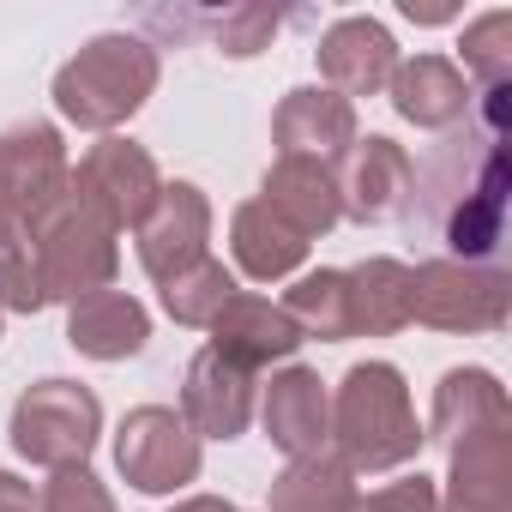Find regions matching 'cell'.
I'll use <instances>...</instances> for the list:
<instances>
[{
    "label": "cell",
    "instance_id": "obj_25",
    "mask_svg": "<svg viewBox=\"0 0 512 512\" xmlns=\"http://www.w3.org/2000/svg\"><path fill=\"white\" fill-rule=\"evenodd\" d=\"M278 308L290 314V326L302 338H320V344L356 338L350 332V284H344V272H308V278H296Z\"/></svg>",
    "mask_w": 512,
    "mask_h": 512
},
{
    "label": "cell",
    "instance_id": "obj_21",
    "mask_svg": "<svg viewBox=\"0 0 512 512\" xmlns=\"http://www.w3.org/2000/svg\"><path fill=\"white\" fill-rule=\"evenodd\" d=\"M494 422H512V410H506V386L488 374V368H452V374H440V386H434V416H428V428H422V440H434V446H464L470 434H482V428H494Z\"/></svg>",
    "mask_w": 512,
    "mask_h": 512
},
{
    "label": "cell",
    "instance_id": "obj_7",
    "mask_svg": "<svg viewBox=\"0 0 512 512\" xmlns=\"http://www.w3.org/2000/svg\"><path fill=\"white\" fill-rule=\"evenodd\" d=\"M115 464H121V476H127L139 494H181L187 482H199L205 446H199V434L181 422V410H169V404H139V410L121 416Z\"/></svg>",
    "mask_w": 512,
    "mask_h": 512
},
{
    "label": "cell",
    "instance_id": "obj_3",
    "mask_svg": "<svg viewBox=\"0 0 512 512\" xmlns=\"http://www.w3.org/2000/svg\"><path fill=\"white\" fill-rule=\"evenodd\" d=\"M157 73H163L157 67V43H145L133 31H103L73 61H61L55 109H61V121L109 139L115 127H127L145 109V97L157 91Z\"/></svg>",
    "mask_w": 512,
    "mask_h": 512
},
{
    "label": "cell",
    "instance_id": "obj_15",
    "mask_svg": "<svg viewBox=\"0 0 512 512\" xmlns=\"http://www.w3.org/2000/svg\"><path fill=\"white\" fill-rule=\"evenodd\" d=\"M260 422H266V440L278 452H290V458L326 452V440H332V392H326V380L314 368H302V362L278 368L266 398H260Z\"/></svg>",
    "mask_w": 512,
    "mask_h": 512
},
{
    "label": "cell",
    "instance_id": "obj_4",
    "mask_svg": "<svg viewBox=\"0 0 512 512\" xmlns=\"http://www.w3.org/2000/svg\"><path fill=\"white\" fill-rule=\"evenodd\" d=\"M31 247H37V266H43V290L49 302H85L97 290H115V272H121V241L115 229L73 199V181L67 193L31 223Z\"/></svg>",
    "mask_w": 512,
    "mask_h": 512
},
{
    "label": "cell",
    "instance_id": "obj_34",
    "mask_svg": "<svg viewBox=\"0 0 512 512\" xmlns=\"http://www.w3.org/2000/svg\"><path fill=\"white\" fill-rule=\"evenodd\" d=\"M404 19H410V25H446V19H458V7H440V0L416 7V0H404Z\"/></svg>",
    "mask_w": 512,
    "mask_h": 512
},
{
    "label": "cell",
    "instance_id": "obj_23",
    "mask_svg": "<svg viewBox=\"0 0 512 512\" xmlns=\"http://www.w3.org/2000/svg\"><path fill=\"white\" fill-rule=\"evenodd\" d=\"M350 284V332L356 338H392L410 326V266L392 260V253H374V260L344 272Z\"/></svg>",
    "mask_w": 512,
    "mask_h": 512
},
{
    "label": "cell",
    "instance_id": "obj_17",
    "mask_svg": "<svg viewBox=\"0 0 512 512\" xmlns=\"http://www.w3.org/2000/svg\"><path fill=\"white\" fill-rule=\"evenodd\" d=\"M446 494L440 512H512V422H494L446 452Z\"/></svg>",
    "mask_w": 512,
    "mask_h": 512
},
{
    "label": "cell",
    "instance_id": "obj_26",
    "mask_svg": "<svg viewBox=\"0 0 512 512\" xmlns=\"http://www.w3.org/2000/svg\"><path fill=\"white\" fill-rule=\"evenodd\" d=\"M157 290H163V314L175 326H211L235 296V272L223 260H199V266H187L181 278H169Z\"/></svg>",
    "mask_w": 512,
    "mask_h": 512
},
{
    "label": "cell",
    "instance_id": "obj_9",
    "mask_svg": "<svg viewBox=\"0 0 512 512\" xmlns=\"http://www.w3.org/2000/svg\"><path fill=\"white\" fill-rule=\"evenodd\" d=\"M73 181V163H67V145H61V127L49 121H19L0 133V211L7 223H37Z\"/></svg>",
    "mask_w": 512,
    "mask_h": 512
},
{
    "label": "cell",
    "instance_id": "obj_2",
    "mask_svg": "<svg viewBox=\"0 0 512 512\" xmlns=\"http://www.w3.org/2000/svg\"><path fill=\"white\" fill-rule=\"evenodd\" d=\"M332 440H338V458L356 470V476H386V470H404L416 452H422V422H416V404H410V386L392 362H356L344 380H338V398H332Z\"/></svg>",
    "mask_w": 512,
    "mask_h": 512
},
{
    "label": "cell",
    "instance_id": "obj_28",
    "mask_svg": "<svg viewBox=\"0 0 512 512\" xmlns=\"http://www.w3.org/2000/svg\"><path fill=\"white\" fill-rule=\"evenodd\" d=\"M458 55H464V85L476 79V91H500V85H512V13H482L476 25H464V43H458Z\"/></svg>",
    "mask_w": 512,
    "mask_h": 512
},
{
    "label": "cell",
    "instance_id": "obj_5",
    "mask_svg": "<svg viewBox=\"0 0 512 512\" xmlns=\"http://www.w3.org/2000/svg\"><path fill=\"white\" fill-rule=\"evenodd\" d=\"M7 434H13L19 458H31L43 470H67V464L91 458V446L103 434V404H97L91 386L55 374V380H37V386L19 392Z\"/></svg>",
    "mask_w": 512,
    "mask_h": 512
},
{
    "label": "cell",
    "instance_id": "obj_1",
    "mask_svg": "<svg viewBox=\"0 0 512 512\" xmlns=\"http://www.w3.org/2000/svg\"><path fill=\"white\" fill-rule=\"evenodd\" d=\"M506 199H512V151L506 133L464 115V133L440 139L434 157L410 181V235L446 247V260L464 266H500L506 253Z\"/></svg>",
    "mask_w": 512,
    "mask_h": 512
},
{
    "label": "cell",
    "instance_id": "obj_30",
    "mask_svg": "<svg viewBox=\"0 0 512 512\" xmlns=\"http://www.w3.org/2000/svg\"><path fill=\"white\" fill-rule=\"evenodd\" d=\"M37 506L43 512H115V494L103 488V476L91 464H67V470H55L43 482Z\"/></svg>",
    "mask_w": 512,
    "mask_h": 512
},
{
    "label": "cell",
    "instance_id": "obj_22",
    "mask_svg": "<svg viewBox=\"0 0 512 512\" xmlns=\"http://www.w3.org/2000/svg\"><path fill=\"white\" fill-rule=\"evenodd\" d=\"M260 199H266L302 241L326 235V229L344 217V211H338V175H332V163H314V157H278V163L266 169Z\"/></svg>",
    "mask_w": 512,
    "mask_h": 512
},
{
    "label": "cell",
    "instance_id": "obj_24",
    "mask_svg": "<svg viewBox=\"0 0 512 512\" xmlns=\"http://www.w3.org/2000/svg\"><path fill=\"white\" fill-rule=\"evenodd\" d=\"M350 506H356V470L338 452L290 458L266 488V512H350Z\"/></svg>",
    "mask_w": 512,
    "mask_h": 512
},
{
    "label": "cell",
    "instance_id": "obj_13",
    "mask_svg": "<svg viewBox=\"0 0 512 512\" xmlns=\"http://www.w3.org/2000/svg\"><path fill=\"white\" fill-rule=\"evenodd\" d=\"M314 61H320L326 91H338L344 103H356V97H380V91L392 85V73H398V43H392V31H386L380 19H362V13H356V19L326 25Z\"/></svg>",
    "mask_w": 512,
    "mask_h": 512
},
{
    "label": "cell",
    "instance_id": "obj_33",
    "mask_svg": "<svg viewBox=\"0 0 512 512\" xmlns=\"http://www.w3.org/2000/svg\"><path fill=\"white\" fill-rule=\"evenodd\" d=\"M0 512H43L37 506V488L25 476H13V470H0Z\"/></svg>",
    "mask_w": 512,
    "mask_h": 512
},
{
    "label": "cell",
    "instance_id": "obj_29",
    "mask_svg": "<svg viewBox=\"0 0 512 512\" xmlns=\"http://www.w3.org/2000/svg\"><path fill=\"white\" fill-rule=\"evenodd\" d=\"M278 25H284V13L260 7V0H235V7H223V13H205V31H211L217 55H229V61L266 55L272 37H278Z\"/></svg>",
    "mask_w": 512,
    "mask_h": 512
},
{
    "label": "cell",
    "instance_id": "obj_36",
    "mask_svg": "<svg viewBox=\"0 0 512 512\" xmlns=\"http://www.w3.org/2000/svg\"><path fill=\"white\" fill-rule=\"evenodd\" d=\"M0 229H7V211H0Z\"/></svg>",
    "mask_w": 512,
    "mask_h": 512
},
{
    "label": "cell",
    "instance_id": "obj_10",
    "mask_svg": "<svg viewBox=\"0 0 512 512\" xmlns=\"http://www.w3.org/2000/svg\"><path fill=\"white\" fill-rule=\"evenodd\" d=\"M133 235H139V266H145L157 284H169V278H181L187 266L211 260V199H205V187H193V181H163L151 217H145Z\"/></svg>",
    "mask_w": 512,
    "mask_h": 512
},
{
    "label": "cell",
    "instance_id": "obj_27",
    "mask_svg": "<svg viewBox=\"0 0 512 512\" xmlns=\"http://www.w3.org/2000/svg\"><path fill=\"white\" fill-rule=\"evenodd\" d=\"M49 290H43V266L25 223L0 229V314H43Z\"/></svg>",
    "mask_w": 512,
    "mask_h": 512
},
{
    "label": "cell",
    "instance_id": "obj_20",
    "mask_svg": "<svg viewBox=\"0 0 512 512\" xmlns=\"http://www.w3.org/2000/svg\"><path fill=\"white\" fill-rule=\"evenodd\" d=\"M392 109L410 121V127H428V133H446L470 115V85L464 73L446 61V55H416V61H398L392 85H386Z\"/></svg>",
    "mask_w": 512,
    "mask_h": 512
},
{
    "label": "cell",
    "instance_id": "obj_16",
    "mask_svg": "<svg viewBox=\"0 0 512 512\" xmlns=\"http://www.w3.org/2000/svg\"><path fill=\"white\" fill-rule=\"evenodd\" d=\"M205 332H211V350L229 356V362L247 368V374H260V368H272V362H290V356L302 350V332L290 326V314H284L272 296H247V290H235L229 308H223Z\"/></svg>",
    "mask_w": 512,
    "mask_h": 512
},
{
    "label": "cell",
    "instance_id": "obj_19",
    "mask_svg": "<svg viewBox=\"0 0 512 512\" xmlns=\"http://www.w3.org/2000/svg\"><path fill=\"white\" fill-rule=\"evenodd\" d=\"M67 344L91 362H127L151 344V314L127 290H97L67 308Z\"/></svg>",
    "mask_w": 512,
    "mask_h": 512
},
{
    "label": "cell",
    "instance_id": "obj_12",
    "mask_svg": "<svg viewBox=\"0 0 512 512\" xmlns=\"http://www.w3.org/2000/svg\"><path fill=\"white\" fill-rule=\"evenodd\" d=\"M253 380L247 368H235L229 356H217L211 344L187 362L181 374V422L199 440H241L253 422Z\"/></svg>",
    "mask_w": 512,
    "mask_h": 512
},
{
    "label": "cell",
    "instance_id": "obj_8",
    "mask_svg": "<svg viewBox=\"0 0 512 512\" xmlns=\"http://www.w3.org/2000/svg\"><path fill=\"white\" fill-rule=\"evenodd\" d=\"M157 193H163L157 157H151L145 145L121 139V133L97 139V145L79 157V169H73V199L91 205L115 235H121V229H139V223L151 217Z\"/></svg>",
    "mask_w": 512,
    "mask_h": 512
},
{
    "label": "cell",
    "instance_id": "obj_31",
    "mask_svg": "<svg viewBox=\"0 0 512 512\" xmlns=\"http://www.w3.org/2000/svg\"><path fill=\"white\" fill-rule=\"evenodd\" d=\"M350 512H440V488L428 476H404V482H386L380 494H356Z\"/></svg>",
    "mask_w": 512,
    "mask_h": 512
},
{
    "label": "cell",
    "instance_id": "obj_6",
    "mask_svg": "<svg viewBox=\"0 0 512 512\" xmlns=\"http://www.w3.org/2000/svg\"><path fill=\"white\" fill-rule=\"evenodd\" d=\"M512 314V278L500 266L464 260H422L410 272V320L428 332H500Z\"/></svg>",
    "mask_w": 512,
    "mask_h": 512
},
{
    "label": "cell",
    "instance_id": "obj_35",
    "mask_svg": "<svg viewBox=\"0 0 512 512\" xmlns=\"http://www.w3.org/2000/svg\"><path fill=\"white\" fill-rule=\"evenodd\" d=\"M169 512H235L229 500H217V494H193V500H175Z\"/></svg>",
    "mask_w": 512,
    "mask_h": 512
},
{
    "label": "cell",
    "instance_id": "obj_11",
    "mask_svg": "<svg viewBox=\"0 0 512 512\" xmlns=\"http://www.w3.org/2000/svg\"><path fill=\"white\" fill-rule=\"evenodd\" d=\"M332 175H338V211L350 223H386V217H404V205H410L416 157L398 139L368 133L344 151V163Z\"/></svg>",
    "mask_w": 512,
    "mask_h": 512
},
{
    "label": "cell",
    "instance_id": "obj_32",
    "mask_svg": "<svg viewBox=\"0 0 512 512\" xmlns=\"http://www.w3.org/2000/svg\"><path fill=\"white\" fill-rule=\"evenodd\" d=\"M139 25L181 49V43H193V37L205 31V13H199V7H145V13H139Z\"/></svg>",
    "mask_w": 512,
    "mask_h": 512
},
{
    "label": "cell",
    "instance_id": "obj_18",
    "mask_svg": "<svg viewBox=\"0 0 512 512\" xmlns=\"http://www.w3.org/2000/svg\"><path fill=\"white\" fill-rule=\"evenodd\" d=\"M308 247L266 199H241L235 217H229V253H235V272L253 278V284H278V278H296Z\"/></svg>",
    "mask_w": 512,
    "mask_h": 512
},
{
    "label": "cell",
    "instance_id": "obj_14",
    "mask_svg": "<svg viewBox=\"0 0 512 512\" xmlns=\"http://www.w3.org/2000/svg\"><path fill=\"white\" fill-rule=\"evenodd\" d=\"M272 139L278 157H314V163H344V151L362 139L356 133V103H344L326 85H296L284 91L278 115H272Z\"/></svg>",
    "mask_w": 512,
    "mask_h": 512
}]
</instances>
